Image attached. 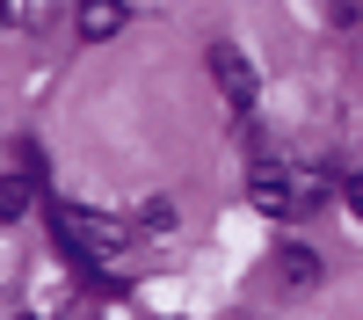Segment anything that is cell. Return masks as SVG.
<instances>
[{"label":"cell","instance_id":"obj_1","mask_svg":"<svg viewBox=\"0 0 363 320\" xmlns=\"http://www.w3.org/2000/svg\"><path fill=\"white\" fill-rule=\"evenodd\" d=\"M51 226H58V241H66L73 262H116V255H124V241H131L124 219L87 211V204H51Z\"/></svg>","mask_w":363,"mask_h":320},{"label":"cell","instance_id":"obj_2","mask_svg":"<svg viewBox=\"0 0 363 320\" xmlns=\"http://www.w3.org/2000/svg\"><path fill=\"white\" fill-rule=\"evenodd\" d=\"M211 80H218V95L247 116L255 109V95H262V80H255V66H247V51L240 44H211Z\"/></svg>","mask_w":363,"mask_h":320},{"label":"cell","instance_id":"obj_3","mask_svg":"<svg viewBox=\"0 0 363 320\" xmlns=\"http://www.w3.org/2000/svg\"><path fill=\"white\" fill-rule=\"evenodd\" d=\"M247 204H255L262 219H291V167L269 160V153H255V167H247Z\"/></svg>","mask_w":363,"mask_h":320},{"label":"cell","instance_id":"obj_4","mask_svg":"<svg viewBox=\"0 0 363 320\" xmlns=\"http://www.w3.org/2000/svg\"><path fill=\"white\" fill-rule=\"evenodd\" d=\"M73 29L87 44H109L116 29H124V0H80V15H73Z\"/></svg>","mask_w":363,"mask_h":320},{"label":"cell","instance_id":"obj_5","mask_svg":"<svg viewBox=\"0 0 363 320\" xmlns=\"http://www.w3.org/2000/svg\"><path fill=\"white\" fill-rule=\"evenodd\" d=\"M327 197H335V175H327V167H291V219L320 211Z\"/></svg>","mask_w":363,"mask_h":320},{"label":"cell","instance_id":"obj_6","mask_svg":"<svg viewBox=\"0 0 363 320\" xmlns=\"http://www.w3.org/2000/svg\"><path fill=\"white\" fill-rule=\"evenodd\" d=\"M37 211V175H0V226H22Z\"/></svg>","mask_w":363,"mask_h":320},{"label":"cell","instance_id":"obj_7","mask_svg":"<svg viewBox=\"0 0 363 320\" xmlns=\"http://www.w3.org/2000/svg\"><path fill=\"white\" fill-rule=\"evenodd\" d=\"M277 284H284V291H313V284H320V255H313V248H284V255H277Z\"/></svg>","mask_w":363,"mask_h":320},{"label":"cell","instance_id":"obj_8","mask_svg":"<svg viewBox=\"0 0 363 320\" xmlns=\"http://www.w3.org/2000/svg\"><path fill=\"white\" fill-rule=\"evenodd\" d=\"M138 233H174V204L167 197H145L138 204Z\"/></svg>","mask_w":363,"mask_h":320},{"label":"cell","instance_id":"obj_9","mask_svg":"<svg viewBox=\"0 0 363 320\" xmlns=\"http://www.w3.org/2000/svg\"><path fill=\"white\" fill-rule=\"evenodd\" d=\"M349 211L363 219V175H349Z\"/></svg>","mask_w":363,"mask_h":320},{"label":"cell","instance_id":"obj_10","mask_svg":"<svg viewBox=\"0 0 363 320\" xmlns=\"http://www.w3.org/2000/svg\"><path fill=\"white\" fill-rule=\"evenodd\" d=\"M8 8H15V0H0V22H8Z\"/></svg>","mask_w":363,"mask_h":320},{"label":"cell","instance_id":"obj_11","mask_svg":"<svg viewBox=\"0 0 363 320\" xmlns=\"http://www.w3.org/2000/svg\"><path fill=\"white\" fill-rule=\"evenodd\" d=\"M22 320H29V313H22Z\"/></svg>","mask_w":363,"mask_h":320}]
</instances>
